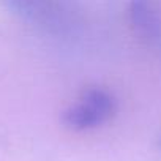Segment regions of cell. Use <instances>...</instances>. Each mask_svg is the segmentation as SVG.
<instances>
[{"instance_id":"cell-1","label":"cell","mask_w":161,"mask_h":161,"mask_svg":"<svg viewBox=\"0 0 161 161\" xmlns=\"http://www.w3.org/2000/svg\"><path fill=\"white\" fill-rule=\"evenodd\" d=\"M11 13L52 35L69 36L82 27V13L74 0H0Z\"/></svg>"},{"instance_id":"cell-3","label":"cell","mask_w":161,"mask_h":161,"mask_svg":"<svg viewBox=\"0 0 161 161\" xmlns=\"http://www.w3.org/2000/svg\"><path fill=\"white\" fill-rule=\"evenodd\" d=\"M130 21L141 36L161 43V11L155 0H131Z\"/></svg>"},{"instance_id":"cell-2","label":"cell","mask_w":161,"mask_h":161,"mask_svg":"<svg viewBox=\"0 0 161 161\" xmlns=\"http://www.w3.org/2000/svg\"><path fill=\"white\" fill-rule=\"evenodd\" d=\"M117 112V101L101 87L86 90L77 103L62 114V123L73 131H89L104 125Z\"/></svg>"},{"instance_id":"cell-4","label":"cell","mask_w":161,"mask_h":161,"mask_svg":"<svg viewBox=\"0 0 161 161\" xmlns=\"http://www.w3.org/2000/svg\"><path fill=\"white\" fill-rule=\"evenodd\" d=\"M158 145H159V148H161V136H159V139H158Z\"/></svg>"}]
</instances>
